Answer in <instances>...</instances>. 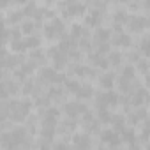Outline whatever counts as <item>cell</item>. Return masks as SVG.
<instances>
[{
  "label": "cell",
  "instance_id": "23",
  "mask_svg": "<svg viewBox=\"0 0 150 150\" xmlns=\"http://www.w3.org/2000/svg\"><path fill=\"white\" fill-rule=\"evenodd\" d=\"M124 134H125V141L129 139V143H131V145H134V134H132V131H125Z\"/></svg>",
  "mask_w": 150,
  "mask_h": 150
},
{
  "label": "cell",
  "instance_id": "11",
  "mask_svg": "<svg viewBox=\"0 0 150 150\" xmlns=\"http://www.w3.org/2000/svg\"><path fill=\"white\" fill-rule=\"evenodd\" d=\"M146 99H148V94H146L145 90H138V92H136V96L132 97V104L139 106V104H141V103H145Z\"/></svg>",
  "mask_w": 150,
  "mask_h": 150
},
{
  "label": "cell",
  "instance_id": "3",
  "mask_svg": "<svg viewBox=\"0 0 150 150\" xmlns=\"http://www.w3.org/2000/svg\"><path fill=\"white\" fill-rule=\"evenodd\" d=\"M117 103H118V97H117L115 94H111V92L101 94V96L97 97V106H99V110H103V108H110V106H115Z\"/></svg>",
  "mask_w": 150,
  "mask_h": 150
},
{
  "label": "cell",
  "instance_id": "8",
  "mask_svg": "<svg viewBox=\"0 0 150 150\" xmlns=\"http://www.w3.org/2000/svg\"><path fill=\"white\" fill-rule=\"evenodd\" d=\"M83 13H85V7L80 6V4H74V6H71V7L65 11L67 16H80V14H83Z\"/></svg>",
  "mask_w": 150,
  "mask_h": 150
},
{
  "label": "cell",
  "instance_id": "26",
  "mask_svg": "<svg viewBox=\"0 0 150 150\" xmlns=\"http://www.w3.org/2000/svg\"><path fill=\"white\" fill-rule=\"evenodd\" d=\"M14 2H18V4H23V2H27V0H14Z\"/></svg>",
  "mask_w": 150,
  "mask_h": 150
},
{
  "label": "cell",
  "instance_id": "4",
  "mask_svg": "<svg viewBox=\"0 0 150 150\" xmlns=\"http://www.w3.org/2000/svg\"><path fill=\"white\" fill-rule=\"evenodd\" d=\"M127 27H129L132 32H141L143 28H146V27H148V20H146V18H143V16H131V18H129Z\"/></svg>",
  "mask_w": 150,
  "mask_h": 150
},
{
  "label": "cell",
  "instance_id": "17",
  "mask_svg": "<svg viewBox=\"0 0 150 150\" xmlns=\"http://www.w3.org/2000/svg\"><path fill=\"white\" fill-rule=\"evenodd\" d=\"M122 78H124V80H132V78H134V67L127 65V67L124 69V72H122Z\"/></svg>",
  "mask_w": 150,
  "mask_h": 150
},
{
  "label": "cell",
  "instance_id": "1",
  "mask_svg": "<svg viewBox=\"0 0 150 150\" xmlns=\"http://www.w3.org/2000/svg\"><path fill=\"white\" fill-rule=\"evenodd\" d=\"M44 34H46V37H48V39H55V37L62 35V34H64V23H62V21H58V20L51 21L50 25H46V27H44Z\"/></svg>",
  "mask_w": 150,
  "mask_h": 150
},
{
  "label": "cell",
  "instance_id": "16",
  "mask_svg": "<svg viewBox=\"0 0 150 150\" xmlns=\"http://www.w3.org/2000/svg\"><path fill=\"white\" fill-rule=\"evenodd\" d=\"M76 96H78V97H85V99H87V97H90V96H92V88H90L88 85H87V87H80V88H78V92H76Z\"/></svg>",
  "mask_w": 150,
  "mask_h": 150
},
{
  "label": "cell",
  "instance_id": "25",
  "mask_svg": "<svg viewBox=\"0 0 150 150\" xmlns=\"http://www.w3.org/2000/svg\"><path fill=\"white\" fill-rule=\"evenodd\" d=\"M146 87L150 88V76H146Z\"/></svg>",
  "mask_w": 150,
  "mask_h": 150
},
{
  "label": "cell",
  "instance_id": "2",
  "mask_svg": "<svg viewBox=\"0 0 150 150\" xmlns=\"http://www.w3.org/2000/svg\"><path fill=\"white\" fill-rule=\"evenodd\" d=\"M28 111H30V104L28 103H13L11 113H13V118L14 120H23Z\"/></svg>",
  "mask_w": 150,
  "mask_h": 150
},
{
  "label": "cell",
  "instance_id": "19",
  "mask_svg": "<svg viewBox=\"0 0 150 150\" xmlns=\"http://www.w3.org/2000/svg\"><path fill=\"white\" fill-rule=\"evenodd\" d=\"M120 60H122V57H120L117 51H113V53L110 55V62H111L113 65H118V64H120Z\"/></svg>",
  "mask_w": 150,
  "mask_h": 150
},
{
  "label": "cell",
  "instance_id": "6",
  "mask_svg": "<svg viewBox=\"0 0 150 150\" xmlns=\"http://www.w3.org/2000/svg\"><path fill=\"white\" fill-rule=\"evenodd\" d=\"M103 141H106L110 146H118V145H120V138H118L117 132H113V131H104V132H103Z\"/></svg>",
  "mask_w": 150,
  "mask_h": 150
},
{
  "label": "cell",
  "instance_id": "22",
  "mask_svg": "<svg viewBox=\"0 0 150 150\" xmlns=\"http://www.w3.org/2000/svg\"><path fill=\"white\" fill-rule=\"evenodd\" d=\"M32 30H34V25H32L30 21H27V23H23V32H25V34H30Z\"/></svg>",
  "mask_w": 150,
  "mask_h": 150
},
{
  "label": "cell",
  "instance_id": "21",
  "mask_svg": "<svg viewBox=\"0 0 150 150\" xmlns=\"http://www.w3.org/2000/svg\"><path fill=\"white\" fill-rule=\"evenodd\" d=\"M67 88H69L72 94H76V92H78V88H80V85H78L76 81H67Z\"/></svg>",
  "mask_w": 150,
  "mask_h": 150
},
{
  "label": "cell",
  "instance_id": "10",
  "mask_svg": "<svg viewBox=\"0 0 150 150\" xmlns=\"http://www.w3.org/2000/svg\"><path fill=\"white\" fill-rule=\"evenodd\" d=\"M139 51H141L145 57H150V35L141 39V42H139Z\"/></svg>",
  "mask_w": 150,
  "mask_h": 150
},
{
  "label": "cell",
  "instance_id": "7",
  "mask_svg": "<svg viewBox=\"0 0 150 150\" xmlns=\"http://www.w3.org/2000/svg\"><path fill=\"white\" fill-rule=\"evenodd\" d=\"M65 111H67V115H80V113H83L85 111V106L83 104H78V103H71V104H67L65 106Z\"/></svg>",
  "mask_w": 150,
  "mask_h": 150
},
{
  "label": "cell",
  "instance_id": "18",
  "mask_svg": "<svg viewBox=\"0 0 150 150\" xmlns=\"http://www.w3.org/2000/svg\"><path fill=\"white\" fill-rule=\"evenodd\" d=\"M92 64L94 65H99V67H106L108 65V62L104 58H101L99 55H92Z\"/></svg>",
  "mask_w": 150,
  "mask_h": 150
},
{
  "label": "cell",
  "instance_id": "15",
  "mask_svg": "<svg viewBox=\"0 0 150 150\" xmlns=\"http://www.w3.org/2000/svg\"><path fill=\"white\" fill-rule=\"evenodd\" d=\"M117 46H129L131 44V39L125 35V34H120V35H117V39L113 41Z\"/></svg>",
  "mask_w": 150,
  "mask_h": 150
},
{
  "label": "cell",
  "instance_id": "9",
  "mask_svg": "<svg viewBox=\"0 0 150 150\" xmlns=\"http://www.w3.org/2000/svg\"><path fill=\"white\" fill-rule=\"evenodd\" d=\"M74 145L80 146V148L90 146V139H88V136H85V134H78V136H74Z\"/></svg>",
  "mask_w": 150,
  "mask_h": 150
},
{
  "label": "cell",
  "instance_id": "13",
  "mask_svg": "<svg viewBox=\"0 0 150 150\" xmlns=\"http://www.w3.org/2000/svg\"><path fill=\"white\" fill-rule=\"evenodd\" d=\"M87 23H88V25H92V27L99 25V23H101V14H99V11H94V13L87 18Z\"/></svg>",
  "mask_w": 150,
  "mask_h": 150
},
{
  "label": "cell",
  "instance_id": "20",
  "mask_svg": "<svg viewBox=\"0 0 150 150\" xmlns=\"http://www.w3.org/2000/svg\"><path fill=\"white\" fill-rule=\"evenodd\" d=\"M76 72L80 74V76H92V74H94V72H92L90 69H87V67H78Z\"/></svg>",
  "mask_w": 150,
  "mask_h": 150
},
{
  "label": "cell",
  "instance_id": "5",
  "mask_svg": "<svg viewBox=\"0 0 150 150\" xmlns=\"http://www.w3.org/2000/svg\"><path fill=\"white\" fill-rule=\"evenodd\" d=\"M51 57H53V64H55L57 69H62V67L65 65V62H67L65 53H64L62 48H60V50H51Z\"/></svg>",
  "mask_w": 150,
  "mask_h": 150
},
{
  "label": "cell",
  "instance_id": "12",
  "mask_svg": "<svg viewBox=\"0 0 150 150\" xmlns=\"http://www.w3.org/2000/svg\"><path fill=\"white\" fill-rule=\"evenodd\" d=\"M101 87L104 88H111L113 87V74H104V76H101Z\"/></svg>",
  "mask_w": 150,
  "mask_h": 150
},
{
  "label": "cell",
  "instance_id": "14",
  "mask_svg": "<svg viewBox=\"0 0 150 150\" xmlns=\"http://www.w3.org/2000/svg\"><path fill=\"white\" fill-rule=\"evenodd\" d=\"M108 37H110V32L108 30H97V34H96V41L101 42V44L108 42Z\"/></svg>",
  "mask_w": 150,
  "mask_h": 150
},
{
  "label": "cell",
  "instance_id": "24",
  "mask_svg": "<svg viewBox=\"0 0 150 150\" xmlns=\"http://www.w3.org/2000/svg\"><path fill=\"white\" fill-rule=\"evenodd\" d=\"M145 7H146V9H150V0H145Z\"/></svg>",
  "mask_w": 150,
  "mask_h": 150
}]
</instances>
